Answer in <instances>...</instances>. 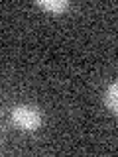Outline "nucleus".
<instances>
[{
    "label": "nucleus",
    "instance_id": "f03ea898",
    "mask_svg": "<svg viewBox=\"0 0 118 157\" xmlns=\"http://www.w3.org/2000/svg\"><path fill=\"white\" fill-rule=\"evenodd\" d=\"M106 104H108V108H110L112 112L118 114V82L108 86V90H106Z\"/></svg>",
    "mask_w": 118,
    "mask_h": 157
},
{
    "label": "nucleus",
    "instance_id": "7ed1b4c3",
    "mask_svg": "<svg viewBox=\"0 0 118 157\" xmlns=\"http://www.w3.org/2000/svg\"><path fill=\"white\" fill-rule=\"evenodd\" d=\"M37 6L45 8V10H51V12H63L67 8V2L65 0H37Z\"/></svg>",
    "mask_w": 118,
    "mask_h": 157
},
{
    "label": "nucleus",
    "instance_id": "f257e3e1",
    "mask_svg": "<svg viewBox=\"0 0 118 157\" xmlns=\"http://www.w3.org/2000/svg\"><path fill=\"white\" fill-rule=\"evenodd\" d=\"M12 122L22 130H36L41 124V114L33 106L20 104L12 108Z\"/></svg>",
    "mask_w": 118,
    "mask_h": 157
}]
</instances>
